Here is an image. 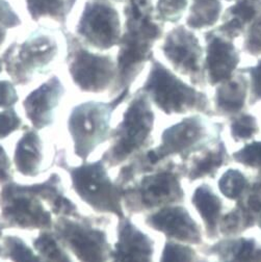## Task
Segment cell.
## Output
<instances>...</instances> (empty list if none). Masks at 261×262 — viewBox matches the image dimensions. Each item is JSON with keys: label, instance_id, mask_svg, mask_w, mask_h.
<instances>
[{"label": "cell", "instance_id": "cell-36", "mask_svg": "<svg viewBox=\"0 0 261 262\" xmlns=\"http://www.w3.org/2000/svg\"><path fill=\"white\" fill-rule=\"evenodd\" d=\"M0 24L9 30L19 28L23 25L22 17L10 0H0Z\"/></svg>", "mask_w": 261, "mask_h": 262}, {"label": "cell", "instance_id": "cell-6", "mask_svg": "<svg viewBox=\"0 0 261 262\" xmlns=\"http://www.w3.org/2000/svg\"><path fill=\"white\" fill-rule=\"evenodd\" d=\"M150 72L139 91L145 93L161 113L167 116L199 114L213 118L208 96L183 81L161 61L152 57Z\"/></svg>", "mask_w": 261, "mask_h": 262}, {"label": "cell", "instance_id": "cell-2", "mask_svg": "<svg viewBox=\"0 0 261 262\" xmlns=\"http://www.w3.org/2000/svg\"><path fill=\"white\" fill-rule=\"evenodd\" d=\"M123 34L116 56L118 78L115 97L132 89L133 83L153 57V46L164 34V23L154 15L152 0H126Z\"/></svg>", "mask_w": 261, "mask_h": 262}, {"label": "cell", "instance_id": "cell-28", "mask_svg": "<svg viewBox=\"0 0 261 262\" xmlns=\"http://www.w3.org/2000/svg\"><path fill=\"white\" fill-rule=\"evenodd\" d=\"M3 249L4 259H10L13 262H43L38 253L18 236H5L3 238Z\"/></svg>", "mask_w": 261, "mask_h": 262}, {"label": "cell", "instance_id": "cell-43", "mask_svg": "<svg viewBox=\"0 0 261 262\" xmlns=\"http://www.w3.org/2000/svg\"><path fill=\"white\" fill-rule=\"evenodd\" d=\"M195 262H210V261H208L206 258H200V257H199Z\"/></svg>", "mask_w": 261, "mask_h": 262}, {"label": "cell", "instance_id": "cell-22", "mask_svg": "<svg viewBox=\"0 0 261 262\" xmlns=\"http://www.w3.org/2000/svg\"><path fill=\"white\" fill-rule=\"evenodd\" d=\"M44 161L43 141L37 130H27L18 141L14 163L17 171L25 177H36L42 172Z\"/></svg>", "mask_w": 261, "mask_h": 262}, {"label": "cell", "instance_id": "cell-20", "mask_svg": "<svg viewBox=\"0 0 261 262\" xmlns=\"http://www.w3.org/2000/svg\"><path fill=\"white\" fill-rule=\"evenodd\" d=\"M232 161L224 141H220L214 146L191 155L186 162L184 178L188 182H194L206 178L214 179L217 172L227 167Z\"/></svg>", "mask_w": 261, "mask_h": 262}, {"label": "cell", "instance_id": "cell-23", "mask_svg": "<svg viewBox=\"0 0 261 262\" xmlns=\"http://www.w3.org/2000/svg\"><path fill=\"white\" fill-rule=\"evenodd\" d=\"M23 4L27 16L35 23L52 22L63 27L72 12L69 0H23Z\"/></svg>", "mask_w": 261, "mask_h": 262}, {"label": "cell", "instance_id": "cell-12", "mask_svg": "<svg viewBox=\"0 0 261 262\" xmlns=\"http://www.w3.org/2000/svg\"><path fill=\"white\" fill-rule=\"evenodd\" d=\"M122 34L121 17L111 0H85L72 32L83 45L100 52L118 47Z\"/></svg>", "mask_w": 261, "mask_h": 262}, {"label": "cell", "instance_id": "cell-41", "mask_svg": "<svg viewBox=\"0 0 261 262\" xmlns=\"http://www.w3.org/2000/svg\"><path fill=\"white\" fill-rule=\"evenodd\" d=\"M77 2H78V0H69V5H70V7H71L72 11H73V9H74L75 5L77 4Z\"/></svg>", "mask_w": 261, "mask_h": 262}, {"label": "cell", "instance_id": "cell-39", "mask_svg": "<svg viewBox=\"0 0 261 262\" xmlns=\"http://www.w3.org/2000/svg\"><path fill=\"white\" fill-rule=\"evenodd\" d=\"M10 31L4 25L0 24V51H4L9 42V35Z\"/></svg>", "mask_w": 261, "mask_h": 262}, {"label": "cell", "instance_id": "cell-38", "mask_svg": "<svg viewBox=\"0 0 261 262\" xmlns=\"http://www.w3.org/2000/svg\"><path fill=\"white\" fill-rule=\"evenodd\" d=\"M13 181L11 161L6 150L0 146V183L6 184Z\"/></svg>", "mask_w": 261, "mask_h": 262}, {"label": "cell", "instance_id": "cell-33", "mask_svg": "<svg viewBox=\"0 0 261 262\" xmlns=\"http://www.w3.org/2000/svg\"><path fill=\"white\" fill-rule=\"evenodd\" d=\"M244 51L252 56L261 55V12L245 31Z\"/></svg>", "mask_w": 261, "mask_h": 262}, {"label": "cell", "instance_id": "cell-26", "mask_svg": "<svg viewBox=\"0 0 261 262\" xmlns=\"http://www.w3.org/2000/svg\"><path fill=\"white\" fill-rule=\"evenodd\" d=\"M250 179L251 178L241 170L230 168L226 170L220 177L217 187L226 199L236 202L247 191Z\"/></svg>", "mask_w": 261, "mask_h": 262}, {"label": "cell", "instance_id": "cell-30", "mask_svg": "<svg viewBox=\"0 0 261 262\" xmlns=\"http://www.w3.org/2000/svg\"><path fill=\"white\" fill-rule=\"evenodd\" d=\"M198 258V252L192 246L167 239L159 262H195Z\"/></svg>", "mask_w": 261, "mask_h": 262}, {"label": "cell", "instance_id": "cell-5", "mask_svg": "<svg viewBox=\"0 0 261 262\" xmlns=\"http://www.w3.org/2000/svg\"><path fill=\"white\" fill-rule=\"evenodd\" d=\"M154 125L155 114L149 97L137 91L120 123L112 128L111 145L101 156L107 168L120 167L135 155L152 148Z\"/></svg>", "mask_w": 261, "mask_h": 262}, {"label": "cell", "instance_id": "cell-13", "mask_svg": "<svg viewBox=\"0 0 261 262\" xmlns=\"http://www.w3.org/2000/svg\"><path fill=\"white\" fill-rule=\"evenodd\" d=\"M173 69L186 77L191 85L204 88V50L199 38L186 25H177L166 35L160 47Z\"/></svg>", "mask_w": 261, "mask_h": 262}, {"label": "cell", "instance_id": "cell-16", "mask_svg": "<svg viewBox=\"0 0 261 262\" xmlns=\"http://www.w3.org/2000/svg\"><path fill=\"white\" fill-rule=\"evenodd\" d=\"M205 42V79L207 84L215 86L231 78L238 70L241 54L233 41L222 36L215 29L206 32Z\"/></svg>", "mask_w": 261, "mask_h": 262}, {"label": "cell", "instance_id": "cell-18", "mask_svg": "<svg viewBox=\"0 0 261 262\" xmlns=\"http://www.w3.org/2000/svg\"><path fill=\"white\" fill-rule=\"evenodd\" d=\"M200 253L217 262H261V243L254 237H222L199 247Z\"/></svg>", "mask_w": 261, "mask_h": 262}, {"label": "cell", "instance_id": "cell-21", "mask_svg": "<svg viewBox=\"0 0 261 262\" xmlns=\"http://www.w3.org/2000/svg\"><path fill=\"white\" fill-rule=\"evenodd\" d=\"M190 203L201 216L206 237L211 242L219 239V224L225 208L221 196L209 184L202 183L194 188Z\"/></svg>", "mask_w": 261, "mask_h": 262}, {"label": "cell", "instance_id": "cell-11", "mask_svg": "<svg viewBox=\"0 0 261 262\" xmlns=\"http://www.w3.org/2000/svg\"><path fill=\"white\" fill-rule=\"evenodd\" d=\"M104 222L80 214L57 216L52 231L79 262H110L113 246L102 226Z\"/></svg>", "mask_w": 261, "mask_h": 262}, {"label": "cell", "instance_id": "cell-17", "mask_svg": "<svg viewBox=\"0 0 261 262\" xmlns=\"http://www.w3.org/2000/svg\"><path fill=\"white\" fill-rule=\"evenodd\" d=\"M154 239L140 229L129 215L118 219L117 241L110 262H153Z\"/></svg>", "mask_w": 261, "mask_h": 262}, {"label": "cell", "instance_id": "cell-8", "mask_svg": "<svg viewBox=\"0 0 261 262\" xmlns=\"http://www.w3.org/2000/svg\"><path fill=\"white\" fill-rule=\"evenodd\" d=\"M56 165L66 170L71 178L72 188L80 200L98 213L122 217L125 214L121 189L108 175L107 166L102 158L71 167L64 160L63 153H56Z\"/></svg>", "mask_w": 261, "mask_h": 262}, {"label": "cell", "instance_id": "cell-45", "mask_svg": "<svg viewBox=\"0 0 261 262\" xmlns=\"http://www.w3.org/2000/svg\"><path fill=\"white\" fill-rule=\"evenodd\" d=\"M257 227H259V228H260V230H261V219L258 221V223H257Z\"/></svg>", "mask_w": 261, "mask_h": 262}, {"label": "cell", "instance_id": "cell-1", "mask_svg": "<svg viewBox=\"0 0 261 262\" xmlns=\"http://www.w3.org/2000/svg\"><path fill=\"white\" fill-rule=\"evenodd\" d=\"M184 170V162L175 159L152 165L146 151L127 160L115 179L121 189L125 214H146L164 206L183 204Z\"/></svg>", "mask_w": 261, "mask_h": 262}, {"label": "cell", "instance_id": "cell-10", "mask_svg": "<svg viewBox=\"0 0 261 262\" xmlns=\"http://www.w3.org/2000/svg\"><path fill=\"white\" fill-rule=\"evenodd\" d=\"M64 37V62L72 83L84 93H113L118 78L116 57L86 47L70 32Z\"/></svg>", "mask_w": 261, "mask_h": 262}, {"label": "cell", "instance_id": "cell-42", "mask_svg": "<svg viewBox=\"0 0 261 262\" xmlns=\"http://www.w3.org/2000/svg\"><path fill=\"white\" fill-rule=\"evenodd\" d=\"M5 71V68H4V62H3V59L2 57H0V75L3 74V72Z\"/></svg>", "mask_w": 261, "mask_h": 262}, {"label": "cell", "instance_id": "cell-27", "mask_svg": "<svg viewBox=\"0 0 261 262\" xmlns=\"http://www.w3.org/2000/svg\"><path fill=\"white\" fill-rule=\"evenodd\" d=\"M228 120H229L230 136L235 143H248L253 141L259 134L257 118L246 111Z\"/></svg>", "mask_w": 261, "mask_h": 262}, {"label": "cell", "instance_id": "cell-7", "mask_svg": "<svg viewBox=\"0 0 261 262\" xmlns=\"http://www.w3.org/2000/svg\"><path fill=\"white\" fill-rule=\"evenodd\" d=\"M212 118L193 114L167 127L161 134L160 144L146 151L152 165L178 157L181 162L222 141L224 124Z\"/></svg>", "mask_w": 261, "mask_h": 262}, {"label": "cell", "instance_id": "cell-32", "mask_svg": "<svg viewBox=\"0 0 261 262\" xmlns=\"http://www.w3.org/2000/svg\"><path fill=\"white\" fill-rule=\"evenodd\" d=\"M231 159L244 166L261 173V141H250L231 154Z\"/></svg>", "mask_w": 261, "mask_h": 262}, {"label": "cell", "instance_id": "cell-35", "mask_svg": "<svg viewBox=\"0 0 261 262\" xmlns=\"http://www.w3.org/2000/svg\"><path fill=\"white\" fill-rule=\"evenodd\" d=\"M22 125V119L17 114L15 107L0 112V140H4L17 131Z\"/></svg>", "mask_w": 261, "mask_h": 262}, {"label": "cell", "instance_id": "cell-37", "mask_svg": "<svg viewBox=\"0 0 261 262\" xmlns=\"http://www.w3.org/2000/svg\"><path fill=\"white\" fill-rule=\"evenodd\" d=\"M19 101L16 84L10 79H0V110L15 107Z\"/></svg>", "mask_w": 261, "mask_h": 262}, {"label": "cell", "instance_id": "cell-46", "mask_svg": "<svg viewBox=\"0 0 261 262\" xmlns=\"http://www.w3.org/2000/svg\"><path fill=\"white\" fill-rule=\"evenodd\" d=\"M225 2H227V3H232V2H234V0H225Z\"/></svg>", "mask_w": 261, "mask_h": 262}, {"label": "cell", "instance_id": "cell-24", "mask_svg": "<svg viewBox=\"0 0 261 262\" xmlns=\"http://www.w3.org/2000/svg\"><path fill=\"white\" fill-rule=\"evenodd\" d=\"M223 14L222 0H192L186 17V26L190 29L213 27Z\"/></svg>", "mask_w": 261, "mask_h": 262}, {"label": "cell", "instance_id": "cell-3", "mask_svg": "<svg viewBox=\"0 0 261 262\" xmlns=\"http://www.w3.org/2000/svg\"><path fill=\"white\" fill-rule=\"evenodd\" d=\"M66 201L59 175L52 174L41 183L20 184L14 181L0 191L2 221L6 227L24 230H51L53 212Z\"/></svg>", "mask_w": 261, "mask_h": 262}, {"label": "cell", "instance_id": "cell-44", "mask_svg": "<svg viewBox=\"0 0 261 262\" xmlns=\"http://www.w3.org/2000/svg\"><path fill=\"white\" fill-rule=\"evenodd\" d=\"M113 3H125L126 0H111Z\"/></svg>", "mask_w": 261, "mask_h": 262}, {"label": "cell", "instance_id": "cell-4", "mask_svg": "<svg viewBox=\"0 0 261 262\" xmlns=\"http://www.w3.org/2000/svg\"><path fill=\"white\" fill-rule=\"evenodd\" d=\"M66 50V37L58 28L46 24L36 28L5 48L2 59L16 85H28L48 75Z\"/></svg>", "mask_w": 261, "mask_h": 262}, {"label": "cell", "instance_id": "cell-9", "mask_svg": "<svg viewBox=\"0 0 261 262\" xmlns=\"http://www.w3.org/2000/svg\"><path fill=\"white\" fill-rule=\"evenodd\" d=\"M129 97L130 90H126L111 101L89 100L73 106L68 118V131L77 157L86 161L98 147L110 141L113 115Z\"/></svg>", "mask_w": 261, "mask_h": 262}, {"label": "cell", "instance_id": "cell-14", "mask_svg": "<svg viewBox=\"0 0 261 262\" xmlns=\"http://www.w3.org/2000/svg\"><path fill=\"white\" fill-rule=\"evenodd\" d=\"M144 222L169 241L197 247L204 244L201 226L183 204H172L148 212Z\"/></svg>", "mask_w": 261, "mask_h": 262}, {"label": "cell", "instance_id": "cell-19", "mask_svg": "<svg viewBox=\"0 0 261 262\" xmlns=\"http://www.w3.org/2000/svg\"><path fill=\"white\" fill-rule=\"evenodd\" d=\"M248 99L249 79L238 69L231 78L215 85L212 106L214 116L229 119L245 112Z\"/></svg>", "mask_w": 261, "mask_h": 262}, {"label": "cell", "instance_id": "cell-31", "mask_svg": "<svg viewBox=\"0 0 261 262\" xmlns=\"http://www.w3.org/2000/svg\"><path fill=\"white\" fill-rule=\"evenodd\" d=\"M188 6V0H157L154 7L155 18L161 23H177Z\"/></svg>", "mask_w": 261, "mask_h": 262}, {"label": "cell", "instance_id": "cell-34", "mask_svg": "<svg viewBox=\"0 0 261 262\" xmlns=\"http://www.w3.org/2000/svg\"><path fill=\"white\" fill-rule=\"evenodd\" d=\"M249 79V99L251 106L261 102V59L252 67L241 69Z\"/></svg>", "mask_w": 261, "mask_h": 262}, {"label": "cell", "instance_id": "cell-25", "mask_svg": "<svg viewBox=\"0 0 261 262\" xmlns=\"http://www.w3.org/2000/svg\"><path fill=\"white\" fill-rule=\"evenodd\" d=\"M32 245L43 262H73L52 230H43L32 241Z\"/></svg>", "mask_w": 261, "mask_h": 262}, {"label": "cell", "instance_id": "cell-15", "mask_svg": "<svg viewBox=\"0 0 261 262\" xmlns=\"http://www.w3.org/2000/svg\"><path fill=\"white\" fill-rule=\"evenodd\" d=\"M66 86L60 76H48L36 89L27 94L22 101L26 118L36 130H42L53 124L56 111L61 103Z\"/></svg>", "mask_w": 261, "mask_h": 262}, {"label": "cell", "instance_id": "cell-40", "mask_svg": "<svg viewBox=\"0 0 261 262\" xmlns=\"http://www.w3.org/2000/svg\"><path fill=\"white\" fill-rule=\"evenodd\" d=\"M6 228V225L4 224V222L2 221V219H0V239H2V236H3V231L4 229ZM0 257L4 258V249H3V244L0 245Z\"/></svg>", "mask_w": 261, "mask_h": 262}, {"label": "cell", "instance_id": "cell-29", "mask_svg": "<svg viewBox=\"0 0 261 262\" xmlns=\"http://www.w3.org/2000/svg\"><path fill=\"white\" fill-rule=\"evenodd\" d=\"M234 204L258 223L261 219V173H257L250 179L247 191Z\"/></svg>", "mask_w": 261, "mask_h": 262}]
</instances>
